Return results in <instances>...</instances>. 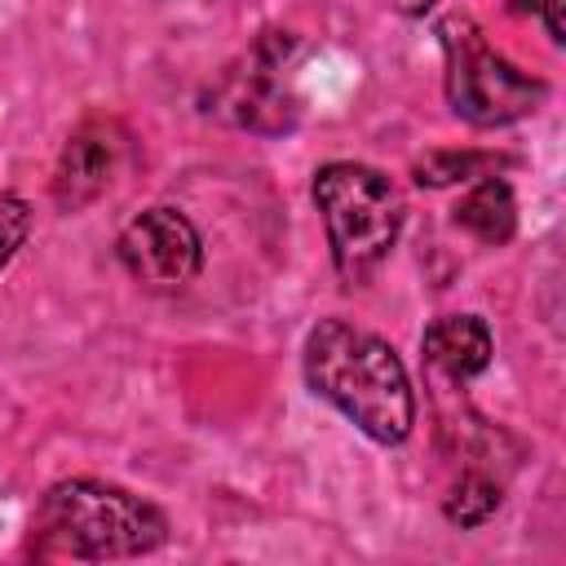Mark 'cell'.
I'll return each instance as SVG.
<instances>
[{"mask_svg": "<svg viewBox=\"0 0 566 566\" xmlns=\"http://www.w3.org/2000/svg\"><path fill=\"white\" fill-rule=\"evenodd\" d=\"M394 4H398L402 13H411V18H420V13H429L438 0H394Z\"/></svg>", "mask_w": 566, "mask_h": 566, "instance_id": "14", "label": "cell"}, {"mask_svg": "<svg viewBox=\"0 0 566 566\" xmlns=\"http://www.w3.org/2000/svg\"><path fill=\"white\" fill-rule=\"evenodd\" d=\"M168 539V517L146 495L102 482L62 478L44 491L31 526V548L40 557L71 562H119L146 557Z\"/></svg>", "mask_w": 566, "mask_h": 566, "instance_id": "2", "label": "cell"}, {"mask_svg": "<svg viewBox=\"0 0 566 566\" xmlns=\"http://www.w3.org/2000/svg\"><path fill=\"white\" fill-rule=\"evenodd\" d=\"M455 226L469 239L486 243V248H504L517 234V199H513V186L504 177H495V172L478 177L460 195V203H455Z\"/></svg>", "mask_w": 566, "mask_h": 566, "instance_id": "9", "label": "cell"}, {"mask_svg": "<svg viewBox=\"0 0 566 566\" xmlns=\"http://www.w3.org/2000/svg\"><path fill=\"white\" fill-rule=\"evenodd\" d=\"M115 256L146 287H186L203 270V239L181 208L155 203L119 230Z\"/></svg>", "mask_w": 566, "mask_h": 566, "instance_id": "6", "label": "cell"}, {"mask_svg": "<svg viewBox=\"0 0 566 566\" xmlns=\"http://www.w3.org/2000/svg\"><path fill=\"white\" fill-rule=\"evenodd\" d=\"M301 371L310 394L332 402L363 438L380 447L407 442L416 424V394L389 340L349 318H318L301 345Z\"/></svg>", "mask_w": 566, "mask_h": 566, "instance_id": "1", "label": "cell"}, {"mask_svg": "<svg viewBox=\"0 0 566 566\" xmlns=\"http://www.w3.org/2000/svg\"><path fill=\"white\" fill-rule=\"evenodd\" d=\"M119 159H124V128L115 119H84L57 150V164H53V203L62 212H80L88 208L93 199L106 195V186L115 181L119 172Z\"/></svg>", "mask_w": 566, "mask_h": 566, "instance_id": "7", "label": "cell"}, {"mask_svg": "<svg viewBox=\"0 0 566 566\" xmlns=\"http://www.w3.org/2000/svg\"><path fill=\"white\" fill-rule=\"evenodd\" d=\"M495 155H482V150H433L424 159H416V181L420 186H455V181H478L486 172H495Z\"/></svg>", "mask_w": 566, "mask_h": 566, "instance_id": "11", "label": "cell"}, {"mask_svg": "<svg viewBox=\"0 0 566 566\" xmlns=\"http://www.w3.org/2000/svg\"><path fill=\"white\" fill-rule=\"evenodd\" d=\"M31 239V203L13 190H0V270L22 252Z\"/></svg>", "mask_w": 566, "mask_h": 566, "instance_id": "12", "label": "cell"}, {"mask_svg": "<svg viewBox=\"0 0 566 566\" xmlns=\"http://www.w3.org/2000/svg\"><path fill=\"white\" fill-rule=\"evenodd\" d=\"M438 44L447 62V102L473 128L517 124L548 97V84L517 71L500 49H491V40L469 13L438 18Z\"/></svg>", "mask_w": 566, "mask_h": 566, "instance_id": "4", "label": "cell"}, {"mask_svg": "<svg viewBox=\"0 0 566 566\" xmlns=\"http://www.w3.org/2000/svg\"><path fill=\"white\" fill-rule=\"evenodd\" d=\"M314 203L327 230L336 274L349 287L367 283L402 234L407 221L402 190L371 164L332 159L314 172Z\"/></svg>", "mask_w": 566, "mask_h": 566, "instance_id": "3", "label": "cell"}, {"mask_svg": "<svg viewBox=\"0 0 566 566\" xmlns=\"http://www.w3.org/2000/svg\"><path fill=\"white\" fill-rule=\"evenodd\" d=\"M296 49L301 40L292 31H261L243 57H234L208 88L203 97V111L234 124V128H248V133H261V137H283L296 128L301 119V97L292 88V62H296Z\"/></svg>", "mask_w": 566, "mask_h": 566, "instance_id": "5", "label": "cell"}, {"mask_svg": "<svg viewBox=\"0 0 566 566\" xmlns=\"http://www.w3.org/2000/svg\"><path fill=\"white\" fill-rule=\"evenodd\" d=\"M420 349H424V363L433 371H442L447 380L464 385V380H473V376H482L491 367L495 336H491L486 318H478V314H442V318H433L424 327Z\"/></svg>", "mask_w": 566, "mask_h": 566, "instance_id": "8", "label": "cell"}, {"mask_svg": "<svg viewBox=\"0 0 566 566\" xmlns=\"http://www.w3.org/2000/svg\"><path fill=\"white\" fill-rule=\"evenodd\" d=\"M509 13H535V18H544V31H548L553 44L566 40V31H562V0H509Z\"/></svg>", "mask_w": 566, "mask_h": 566, "instance_id": "13", "label": "cell"}, {"mask_svg": "<svg viewBox=\"0 0 566 566\" xmlns=\"http://www.w3.org/2000/svg\"><path fill=\"white\" fill-rule=\"evenodd\" d=\"M500 504H504V486H500L486 469H473V464H469V469L451 482V491H447V500H442V513H447L451 526L473 531V526L491 522V517L500 513Z\"/></svg>", "mask_w": 566, "mask_h": 566, "instance_id": "10", "label": "cell"}]
</instances>
